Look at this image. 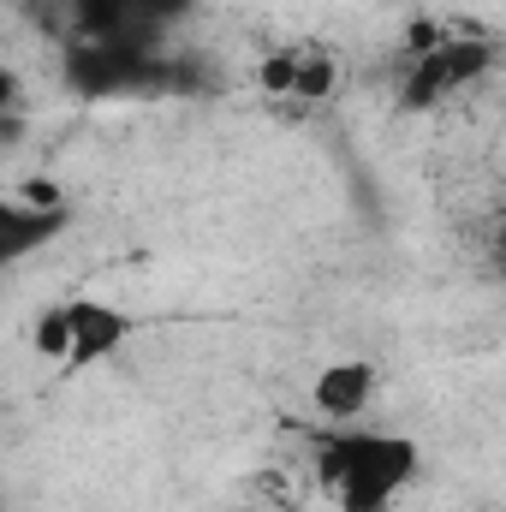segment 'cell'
I'll list each match as a JSON object with an SVG mask.
<instances>
[{
	"label": "cell",
	"mask_w": 506,
	"mask_h": 512,
	"mask_svg": "<svg viewBox=\"0 0 506 512\" xmlns=\"http://www.w3.org/2000/svg\"><path fill=\"white\" fill-rule=\"evenodd\" d=\"M411 477H417V441L405 435L370 429L316 441V483L340 501V512H387Z\"/></svg>",
	"instance_id": "obj_1"
},
{
	"label": "cell",
	"mask_w": 506,
	"mask_h": 512,
	"mask_svg": "<svg viewBox=\"0 0 506 512\" xmlns=\"http://www.w3.org/2000/svg\"><path fill=\"white\" fill-rule=\"evenodd\" d=\"M66 84L84 102L173 96V60L155 42H72L66 48Z\"/></svg>",
	"instance_id": "obj_2"
},
{
	"label": "cell",
	"mask_w": 506,
	"mask_h": 512,
	"mask_svg": "<svg viewBox=\"0 0 506 512\" xmlns=\"http://www.w3.org/2000/svg\"><path fill=\"white\" fill-rule=\"evenodd\" d=\"M495 66V42L489 36H447L423 54L405 60V84H399V108L405 114H423L447 96H459L465 84H477L483 72Z\"/></svg>",
	"instance_id": "obj_3"
},
{
	"label": "cell",
	"mask_w": 506,
	"mask_h": 512,
	"mask_svg": "<svg viewBox=\"0 0 506 512\" xmlns=\"http://www.w3.org/2000/svg\"><path fill=\"white\" fill-rule=\"evenodd\" d=\"M131 334H137V316L114 310V304H96V298H72L66 304V364L72 370L114 358Z\"/></svg>",
	"instance_id": "obj_4"
},
{
	"label": "cell",
	"mask_w": 506,
	"mask_h": 512,
	"mask_svg": "<svg viewBox=\"0 0 506 512\" xmlns=\"http://www.w3.org/2000/svg\"><path fill=\"white\" fill-rule=\"evenodd\" d=\"M72 221V209H42V203H24V197H6L0 203V256H30L36 245H48L60 227Z\"/></svg>",
	"instance_id": "obj_5"
},
{
	"label": "cell",
	"mask_w": 506,
	"mask_h": 512,
	"mask_svg": "<svg viewBox=\"0 0 506 512\" xmlns=\"http://www.w3.org/2000/svg\"><path fill=\"white\" fill-rule=\"evenodd\" d=\"M370 393H376V370H370V364H328V370L316 376V387H310L316 411L334 417V423H352V417L370 405Z\"/></svg>",
	"instance_id": "obj_6"
},
{
	"label": "cell",
	"mask_w": 506,
	"mask_h": 512,
	"mask_svg": "<svg viewBox=\"0 0 506 512\" xmlns=\"http://www.w3.org/2000/svg\"><path fill=\"white\" fill-rule=\"evenodd\" d=\"M334 84H340V60H334L328 48H304V60H298V84H292V102L316 108V102L334 96Z\"/></svg>",
	"instance_id": "obj_7"
},
{
	"label": "cell",
	"mask_w": 506,
	"mask_h": 512,
	"mask_svg": "<svg viewBox=\"0 0 506 512\" xmlns=\"http://www.w3.org/2000/svg\"><path fill=\"white\" fill-rule=\"evenodd\" d=\"M298 60H304V48H280V54H268L262 60V90L268 96H292V84H298Z\"/></svg>",
	"instance_id": "obj_8"
},
{
	"label": "cell",
	"mask_w": 506,
	"mask_h": 512,
	"mask_svg": "<svg viewBox=\"0 0 506 512\" xmlns=\"http://www.w3.org/2000/svg\"><path fill=\"white\" fill-rule=\"evenodd\" d=\"M197 0H137V12H143V24H155V30H167L173 18H185Z\"/></svg>",
	"instance_id": "obj_9"
},
{
	"label": "cell",
	"mask_w": 506,
	"mask_h": 512,
	"mask_svg": "<svg viewBox=\"0 0 506 512\" xmlns=\"http://www.w3.org/2000/svg\"><path fill=\"white\" fill-rule=\"evenodd\" d=\"M483 251L495 262V274H506V215H495V221L483 227Z\"/></svg>",
	"instance_id": "obj_10"
}]
</instances>
